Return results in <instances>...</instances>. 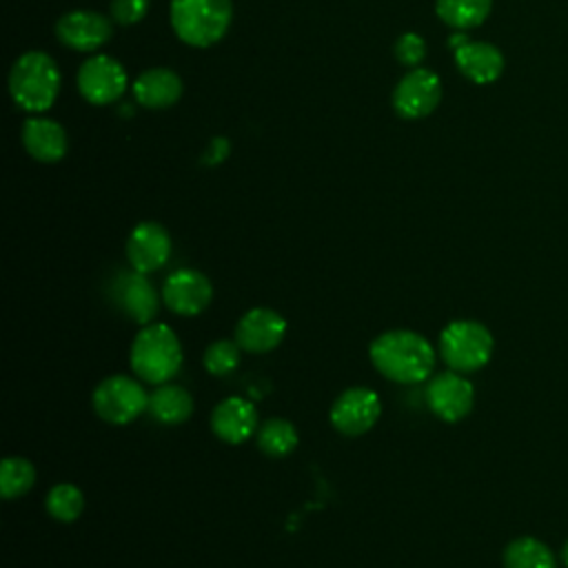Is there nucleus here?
I'll return each mask as SVG.
<instances>
[{
	"mask_svg": "<svg viewBox=\"0 0 568 568\" xmlns=\"http://www.w3.org/2000/svg\"><path fill=\"white\" fill-rule=\"evenodd\" d=\"M368 355L384 377L399 384L424 382L435 366V351L430 342L408 328H395L377 335L368 346Z\"/></svg>",
	"mask_w": 568,
	"mask_h": 568,
	"instance_id": "1",
	"label": "nucleus"
},
{
	"mask_svg": "<svg viewBox=\"0 0 568 568\" xmlns=\"http://www.w3.org/2000/svg\"><path fill=\"white\" fill-rule=\"evenodd\" d=\"M60 84L62 78L58 64L44 51H27L11 64L9 93L13 102L29 113L51 109L60 93Z\"/></svg>",
	"mask_w": 568,
	"mask_h": 568,
	"instance_id": "2",
	"label": "nucleus"
},
{
	"mask_svg": "<svg viewBox=\"0 0 568 568\" xmlns=\"http://www.w3.org/2000/svg\"><path fill=\"white\" fill-rule=\"evenodd\" d=\"M171 27L175 36L197 49L224 38L233 18V0H171Z\"/></svg>",
	"mask_w": 568,
	"mask_h": 568,
	"instance_id": "3",
	"label": "nucleus"
},
{
	"mask_svg": "<svg viewBox=\"0 0 568 568\" xmlns=\"http://www.w3.org/2000/svg\"><path fill=\"white\" fill-rule=\"evenodd\" d=\"M129 362L133 373L149 384L169 382L182 364V346L178 335L166 324H146L131 344Z\"/></svg>",
	"mask_w": 568,
	"mask_h": 568,
	"instance_id": "4",
	"label": "nucleus"
},
{
	"mask_svg": "<svg viewBox=\"0 0 568 568\" xmlns=\"http://www.w3.org/2000/svg\"><path fill=\"white\" fill-rule=\"evenodd\" d=\"M439 353L450 371L473 373L488 364L493 335L481 322L455 320L439 335Z\"/></svg>",
	"mask_w": 568,
	"mask_h": 568,
	"instance_id": "5",
	"label": "nucleus"
},
{
	"mask_svg": "<svg viewBox=\"0 0 568 568\" xmlns=\"http://www.w3.org/2000/svg\"><path fill=\"white\" fill-rule=\"evenodd\" d=\"M149 406V395L140 382L126 375L104 377L93 390V410L106 424L124 426Z\"/></svg>",
	"mask_w": 568,
	"mask_h": 568,
	"instance_id": "6",
	"label": "nucleus"
},
{
	"mask_svg": "<svg viewBox=\"0 0 568 568\" xmlns=\"http://www.w3.org/2000/svg\"><path fill=\"white\" fill-rule=\"evenodd\" d=\"M442 100V80L435 71L415 67L393 89V109L402 120L430 115Z\"/></svg>",
	"mask_w": 568,
	"mask_h": 568,
	"instance_id": "7",
	"label": "nucleus"
},
{
	"mask_svg": "<svg viewBox=\"0 0 568 568\" xmlns=\"http://www.w3.org/2000/svg\"><path fill=\"white\" fill-rule=\"evenodd\" d=\"M75 82L87 102L102 106L122 98L126 89V71L115 58L98 53L80 64Z\"/></svg>",
	"mask_w": 568,
	"mask_h": 568,
	"instance_id": "8",
	"label": "nucleus"
},
{
	"mask_svg": "<svg viewBox=\"0 0 568 568\" xmlns=\"http://www.w3.org/2000/svg\"><path fill=\"white\" fill-rule=\"evenodd\" d=\"M111 36H113V20L106 18L104 13L89 11V9L67 11L55 22V38L64 47L82 53L98 51L111 40Z\"/></svg>",
	"mask_w": 568,
	"mask_h": 568,
	"instance_id": "9",
	"label": "nucleus"
},
{
	"mask_svg": "<svg viewBox=\"0 0 568 568\" xmlns=\"http://www.w3.org/2000/svg\"><path fill=\"white\" fill-rule=\"evenodd\" d=\"M382 415L379 397L373 388L355 386L346 388L331 406V424L346 437L364 435L375 426Z\"/></svg>",
	"mask_w": 568,
	"mask_h": 568,
	"instance_id": "10",
	"label": "nucleus"
},
{
	"mask_svg": "<svg viewBox=\"0 0 568 568\" xmlns=\"http://www.w3.org/2000/svg\"><path fill=\"white\" fill-rule=\"evenodd\" d=\"M213 300L211 280L195 268H178L162 284V302L169 311L191 317L202 313Z\"/></svg>",
	"mask_w": 568,
	"mask_h": 568,
	"instance_id": "11",
	"label": "nucleus"
},
{
	"mask_svg": "<svg viewBox=\"0 0 568 568\" xmlns=\"http://www.w3.org/2000/svg\"><path fill=\"white\" fill-rule=\"evenodd\" d=\"M475 402L473 384L457 371L435 375L426 386L428 408L444 422L464 419Z\"/></svg>",
	"mask_w": 568,
	"mask_h": 568,
	"instance_id": "12",
	"label": "nucleus"
},
{
	"mask_svg": "<svg viewBox=\"0 0 568 568\" xmlns=\"http://www.w3.org/2000/svg\"><path fill=\"white\" fill-rule=\"evenodd\" d=\"M286 335V320L273 308H251L235 326V342L248 353H268Z\"/></svg>",
	"mask_w": 568,
	"mask_h": 568,
	"instance_id": "13",
	"label": "nucleus"
},
{
	"mask_svg": "<svg viewBox=\"0 0 568 568\" xmlns=\"http://www.w3.org/2000/svg\"><path fill=\"white\" fill-rule=\"evenodd\" d=\"M171 255V237L158 222H140L126 240V257L133 271L153 273L166 264Z\"/></svg>",
	"mask_w": 568,
	"mask_h": 568,
	"instance_id": "14",
	"label": "nucleus"
},
{
	"mask_svg": "<svg viewBox=\"0 0 568 568\" xmlns=\"http://www.w3.org/2000/svg\"><path fill=\"white\" fill-rule=\"evenodd\" d=\"M211 428L222 442L242 444L257 428V410L244 397H226L213 408Z\"/></svg>",
	"mask_w": 568,
	"mask_h": 568,
	"instance_id": "15",
	"label": "nucleus"
},
{
	"mask_svg": "<svg viewBox=\"0 0 568 568\" xmlns=\"http://www.w3.org/2000/svg\"><path fill=\"white\" fill-rule=\"evenodd\" d=\"M22 144L27 149V153L44 164H55L67 155L69 149V140H67V131L49 118H29L22 124L20 131Z\"/></svg>",
	"mask_w": 568,
	"mask_h": 568,
	"instance_id": "16",
	"label": "nucleus"
},
{
	"mask_svg": "<svg viewBox=\"0 0 568 568\" xmlns=\"http://www.w3.org/2000/svg\"><path fill=\"white\" fill-rule=\"evenodd\" d=\"M115 293H118V300H120V306L124 308V313L140 326L151 324V320L158 315L160 295H158L155 286L149 282L146 273H140V271L124 273L118 280Z\"/></svg>",
	"mask_w": 568,
	"mask_h": 568,
	"instance_id": "17",
	"label": "nucleus"
},
{
	"mask_svg": "<svg viewBox=\"0 0 568 568\" xmlns=\"http://www.w3.org/2000/svg\"><path fill=\"white\" fill-rule=\"evenodd\" d=\"M453 55L462 75L475 84L495 82L504 71V55L490 42L468 40L464 47L455 49Z\"/></svg>",
	"mask_w": 568,
	"mask_h": 568,
	"instance_id": "18",
	"label": "nucleus"
},
{
	"mask_svg": "<svg viewBox=\"0 0 568 568\" xmlns=\"http://www.w3.org/2000/svg\"><path fill=\"white\" fill-rule=\"evenodd\" d=\"M133 95L146 109H169L182 95V80L166 67H153L135 78Z\"/></svg>",
	"mask_w": 568,
	"mask_h": 568,
	"instance_id": "19",
	"label": "nucleus"
},
{
	"mask_svg": "<svg viewBox=\"0 0 568 568\" xmlns=\"http://www.w3.org/2000/svg\"><path fill=\"white\" fill-rule=\"evenodd\" d=\"M149 413L155 422L175 426L193 415V397L186 388L178 384H160L149 395Z\"/></svg>",
	"mask_w": 568,
	"mask_h": 568,
	"instance_id": "20",
	"label": "nucleus"
},
{
	"mask_svg": "<svg viewBox=\"0 0 568 568\" xmlns=\"http://www.w3.org/2000/svg\"><path fill=\"white\" fill-rule=\"evenodd\" d=\"M493 9V0H437V18L453 29H475L479 27Z\"/></svg>",
	"mask_w": 568,
	"mask_h": 568,
	"instance_id": "21",
	"label": "nucleus"
},
{
	"mask_svg": "<svg viewBox=\"0 0 568 568\" xmlns=\"http://www.w3.org/2000/svg\"><path fill=\"white\" fill-rule=\"evenodd\" d=\"M504 568H557V559L544 541L517 537L504 550Z\"/></svg>",
	"mask_w": 568,
	"mask_h": 568,
	"instance_id": "22",
	"label": "nucleus"
},
{
	"mask_svg": "<svg viewBox=\"0 0 568 568\" xmlns=\"http://www.w3.org/2000/svg\"><path fill=\"white\" fill-rule=\"evenodd\" d=\"M257 446L268 457H286L297 446V430L284 417H271L257 430Z\"/></svg>",
	"mask_w": 568,
	"mask_h": 568,
	"instance_id": "23",
	"label": "nucleus"
},
{
	"mask_svg": "<svg viewBox=\"0 0 568 568\" xmlns=\"http://www.w3.org/2000/svg\"><path fill=\"white\" fill-rule=\"evenodd\" d=\"M36 484V466L24 457H7L0 464V495L16 499L27 495Z\"/></svg>",
	"mask_w": 568,
	"mask_h": 568,
	"instance_id": "24",
	"label": "nucleus"
},
{
	"mask_svg": "<svg viewBox=\"0 0 568 568\" xmlns=\"http://www.w3.org/2000/svg\"><path fill=\"white\" fill-rule=\"evenodd\" d=\"M47 513L64 524L75 521L84 510V495L75 484H55L47 493Z\"/></svg>",
	"mask_w": 568,
	"mask_h": 568,
	"instance_id": "25",
	"label": "nucleus"
},
{
	"mask_svg": "<svg viewBox=\"0 0 568 568\" xmlns=\"http://www.w3.org/2000/svg\"><path fill=\"white\" fill-rule=\"evenodd\" d=\"M240 364V344L231 339H217L206 346L204 351V368L215 375L224 377L233 373Z\"/></svg>",
	"mask_w": 568,
	"mask_h": 568,
	"instance_id": "26",
	"label": "nucleus"
},
{
	"mask_svg": "<svg viewBox=\"0 0 568 568\" xmlns=\"http://www.w3.org/2000/svg\"><path fill=\"white\" fill-rule=\"evenodd\" d=\"M393 51H395V58H397L399 64L417 67L424 60V55H426V42H424V38L419 33L406 31V33H402L397 38Z\"/></svg>",
	"mask_w": 568,
	"mask_h": 568,
	"instance_id": "27",
	"label": "nucleus"
},
{
	"mask_svg": "<svg viewBox=\"0 0 568 568\" xmlns=\"http://www.w3.org/2000/svg\"><path fill=\"white\" fill-rule=\"evenodd\" d=\"M149 11V0H111L109 13L111 20L118 24H135L140 22Z\"/></svg>",
	"mask_w": 568,
	"mask_h": 568,
	"instance_id": "28",
	"label": "nucleus"
},
{
	"mask_svg": "<svg viewBox=\"0 0 568 568\" xmlns=\"http://www.w3.org/2000/svg\"><path fill=\"white\" fill-rule=\"evenodd\" d=\"M231 151V144L226 138H213L206 146V151L202 153V164H220Z\"/></svg>",
	"mask_w": 568,
	"mask_h": 568,
	"instance_id": "29",
	"label": "nucleus"
},
{
	"mask_svg": "<svg viewBox=\"0 0 568 568\" xmlns=\"http://www.w3.org/2000/svg\"><path fill=\"white\" fill-rule=\"evenodd\" d=\"M468 40H470V38H468L466 33H453V36H450V40H448V44H450V47H453V51H455V49L464 47Z\"/></svg>",
	"mask_w": 568,
	"mask_h": 568,
	"instance_id": "30",
	"label": "nucleus"
},
{
	"mask_svg": "<svg viewBox=\"0 0 568 568\" xmlns=\"http://www.w3.org/2000/svg\"><path fill=\"white\" fill-rule=\"evenodd\" d=\"M561 561H564V566L568 568V541H566L564 548H561Z\"/></svg>",
	"mask_w": 568,
	"mask_h": 568,
	"instance_id": "31",
	"label": "nucleus"
}]
</instances>
